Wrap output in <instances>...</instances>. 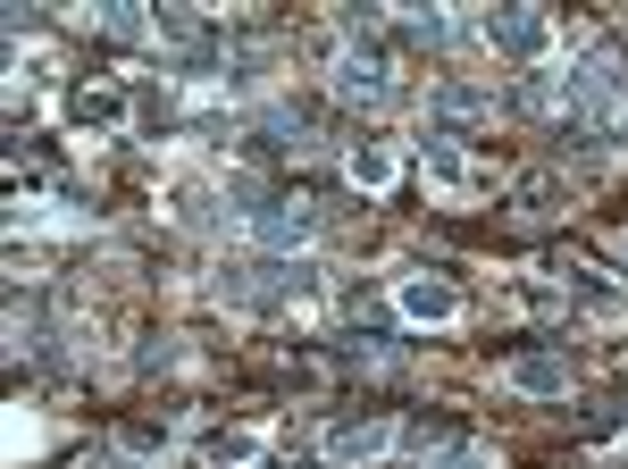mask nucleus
Listing matches in <instances>:
<instances>
[{"label": "nucleus", "instance_id": "f257e3e1", "mask_svg": "<svg viewBox=\"0 0 628 469\" xmlns=\"http://www.w3.org/2000/svg\"><path fill=\"white\" fill-rule=\"evenodd\" d=\"M494 43H503V50H536V43H545V25H536V18H494Z\"/></svg>", "mask_w": 628, "mask_h": 469}]
</instances>
